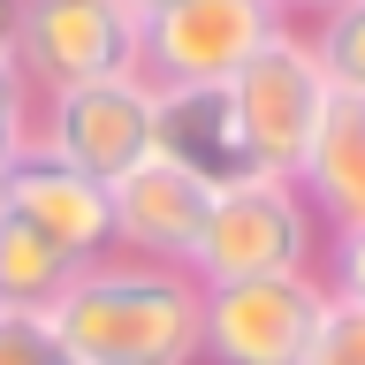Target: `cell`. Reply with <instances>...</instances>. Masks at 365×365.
I'll list each match as a JSON object with an SVG mask.
<instances>
[{"label":"cell","mask_w":365,"mask_h":365,"mask_svg":"<svg viewBox=\"0 0 365 365\" xmlns=\"http://www.w3.org/2000/svg\"><path fill=\"white\" fill-rule=\"evenodd\" d=\"M198 304L205 289L182 267L107 251L53 289L46 327L68 365H198Z\"/></svg>","instance_id":"6da1fadb"},{"label":"cell","mask_w":365,"mask_h":365,"mask_svg":"<svg viewBox=\"0 0 365 365\" xmlns=\"http://www.w3.org/2000/svg\"><path fill=\"white\" fill-rule=\"evenodd\" d=\"M327 221H319L304 190L274 168H251L236 182H213L198 251H190V282H259V274H327Z\"/></svg>","instance_id":"7a4b0ae2"},{"label":"cell","mask_w":365,"mask_h":365,"mask_svg":"<svg viewBox=\"0 0 365 365\" xmlns=\"http://www.w3.org/2000/svg\"><path fill=\"white\" fill-rule=\"evenodd\" d=\"M274 31L267 0H168L137 23V76L153 91H221Z\"/></svg>","instance_id":"3957f363"},{"label":"cell","mask_w":365,"mask_h":365,"mask_svg":"<svg viewBox=\"0 0 365 365\" xmlns=\"http://www.w3.org/2000/svg\"><path fill=\"white\" fill-rule=\"evenodd\" d=\"M221 91H228V122H236V137H244V160H251V168H274V175L297 168V153H304L319 107L335 99L327 68H319V53L304 46L297 23H282Z\"/></svg>","instance_id":"277c9868"},{"label":"cell","mask_w":365,"mask_h":365,"mask_svg":"<svg viewBox=\"0 0 365 365\" xmlns=\"http://www.w3.org/2000/svg\"><path fill=\"white\" fill-rule=\"evenodd\" d=\"M327 297H335L327 274L213 282L198 304V365H297Z\"/></svg>","instance_id":"5b68a950"},{"label":"cell","mask_w":365,"mask_h":365,"mask_svg":"<svg viewBox=\"0 0 365 365\" xmlns=\"http://www.w3.org/2000/svg\"><path fill=\"white\" fill-rule=\"evenodd\" d=\"M153 122H160V91L145 76H99V84L46 91L31 114V145L91 182H114L122 168L153 153Z\"/></svg>","instance_id":"8992f818"},{"label":"cell","mask_w":365,"mask_h":365,"mask_svg":"<svg viewBox=\"0 0 365 365\" xmlns=\"http://www.w3.org/2000/svg\"><path fill=\"white\" fill-rule=\"evenodd\" d=\"M16 68L38 99L99 76H137V16L122 0H23Z\"/></svg>","instance_id":"52a82bcc"},{"label":"cell","mask_w":365,"mask_h":365,"mask_svg":"<svg viewBox=\"0 0 365 365\" xmlns=\"http://www.w3.org/2000/svg\"><path fill=\"white\" fill-rule=\"evenodd\" d=\"M205 205H213V182L190 175L182 160L153 153L122 168L107 182V221H114V251L130 259H153V267H182L190 274V251H198V228H205Z\"/></svg>","instance_id":"ba28073f"},{"label":"cell","mask_w":365,"mask_h":365,"mask_svg":"<svg viewBox=\"0 0 365 365\" xmlns=\"http://www.w3.org/2000/svg\"><path fill=\"white\" fill-rule=\"evenodd\" d=\"M0 213L23 228H38L46 244L61 251L68 267H91V259H107L114 251V221H107V182L76 175L61 168L53 153H16L0 168Z\"/></svg>","instance_id":"9c48e42d"},{"label":"cell","mask_w":365,"mask_h":365,"mask_svg":"<svg viewBox=\"0 0 365 365\" xmlns=\"http://www.w3.org/2000/svg\"><path fill=\"white\" fill-rule=\"evenodd\" d=\"M289 182L304 190V205L327 221L335 244H358L365 236V99L335 91V99L319 107V122H312V137H304V153H297Z\"/></svg>","instance_id":"30bf717a"},{"label":"cell","mask_w":365,"mask_h":365,"mask_svg":"<svg viewBox=\"0 0 365 365\" xmlns=\"http://www.w3.org/2000/svg\"><path fill=\"white\" fill-rule=\"evenodd\" d=\"M153 145H160L168 160H182L190 175H205V182L251 175L244 137H236V122H228V91H160Z\"/></svg>","instance_id":"8fae6325"},{"label":"cell","mask_w":365,"mask_h":365,"mask_svg":"<svg viewBox=\"0 0 365 365\" xmlns=\"http://www.w3.org/2000/svg\"><path fill=\"white\" fill-rule=\"evenodd\" d=\"M68 274H76V267L46 244L38 228H23V221H8V213H0V304L46 312V304H53V289H61Z\"/></svg>","instance_id":"7c38bea8"},{"label":"cell","mask_w":365,"mask_h":365,"mask_svg":"<svg viewBox=\"0 0 365 365\" xmlns=\"http://www.w3.org/2000/svg\"><path fill=\"white\" fill-rule=\"evenodd\" d=\"M297 31H304V46L319 53L327 84L350 91V99H365V0H335L327 16L297 23Z\"/></svg>","instance_id":"4fadbf2b"},{"label":"cell","mask_w":365,"mask_h":365,"mask_svg":"<svg viewBox=\"0 0 365 365\" xmlns=\"http://www.w3.org/2000/svg\"><path fill=\"white\" fill-rule=\"evenodd\" d=\"M297 365H365V289H335Z\"/></svg>","instance_id":"5bb4252c"},{"label":"cell","mask_w":365,"mask_h":365,"mask_svg":"<svg viewBox=\"0 0 365 365\" xmlns=\"http://www.w3.org/2000/svg\"><path fill=\"white\" fill-rule=\"evenodd\" d=\"M0 365H68L46 312H23V304H0Z\"/></svg>","instance_id":"9a60e30c"},{"label":"cell","mask_w":365,"mask_h":365,"mask_svg":"<svg viewBox=\"0 0 365 365\" xmlns=\"http://www.w3.org/2000/svg\"><path fill=\"white\" fill-rule=\"evenodd\" d=\"M31 114H38V91L23 84L16 61H0V168L16 153H31Z\"/></svg>","instance_id":"2e32d148"},{"label":"cell","mask_w":365,"mask_h":365,"mask_svg":"<svg viewBox=\"0 0 365 365\" xmlns=\"http://www.w3.org/2000/svg\"><path fill=\"white\" fill-rule=\"evenodd\" d=\"M267 8H274L282 23H312V16H327L335 0H267Z\"/></svg>","instance_id":"e0dca14e"},{"label":"cell","mask_w":365,"mask_h":365,"mask_svg":"<svg viewBox=\"0 0 365 365\" xmlns=\"http://www.w3.org/2000/svg\"><path fill=\"white\" fill-rule=\"evenodd\" d=\"M16 23H23V0H0V61H16Z\"/></svg>","instance_id":"ac0fdd59"},{"label":"cell","mask_w":365,"mask_h":365,"mask_svg":"<svg viewBox=\"0 0 365 365\" xmlns=\"http://www.w3.org/2000/svg\"><path fill=\"white\" fill-rule=\"evenodd\" d=\"M122 8H130L137 23H145V16H153V8H168V0H122Z\"/></svg>","instance_id":"d6986e66"}]
</instances>
